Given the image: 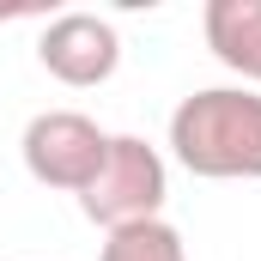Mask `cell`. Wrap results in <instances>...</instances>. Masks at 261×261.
Masks as SVG:
<instances>
[{"instance_id":"cell-1","label":"cell","mask_w":261,"mask_h":261,"mask_svg":"<svg viewBox=\"0 0 261 261\" xmlns=\"http://www.w3.org/2000/svg\"><path fill=\"white\" fill-rule=\"evenodd\" d=\"M170 158L200 182H261V91L200 85L170 110Z\"/></svg>"},{"instance_id":"cell-2","label":"cell","mask_w":261,"mask_h":261,"mask_svg":"<svg viewBox=\"0 0 261 261\" xmlns=\"http://www.w3.org/2000/svg\"><path fill=\"white\" fill-rule=\"evenodd\" d=\"M164 195H170L164 152L140 134H110V158H103L97 182L79 195V213L103 231H128L146 219H164Z\"/></svg>"},{"instance_id":"cell-3","label":"cell","mask_w":261,"mask_h":261,"mask_svg":"<svg viewBox=\"0 0 261 261\" xmlns=\"http://www.w3.org/2000/svg\"><path fill=\"white\" fill-rule=\"evenodd\" d=\"M24 170L43 182V189H61V195H85L110 158V134L97 128L85 110H43L24 122Z\"/></svg>"},{"instance_id":"cell-4","label":"cell","mask_w":261,"mask_h":261,"mask_svg":"<svg viewBox=\"0 0 261 261\" xmlns=\"http://www.w3.org/2000/svg\"><path fill=\"white\" fill-rule=\"evenodd\" d=\"M37 61H43V73H55L61 85L85 91V85H103L122 67V37L97 12H55L43 24V37H37Z\"/></svg>"},{"instance_id":"cell-5","label":"cell","mask_w":261,"mask_h":261,"mask_svg":"<svg viewBox=\"0 0 261 261\" xmlns=\"http://www.w3.org/2000/svg\"><path fill=\"white\" fill-rule=\"evenodd\" d=\"M200 31H206V49L249 91H261V0H206Z\"/></svg>"},{"instance_id":"cell-6","label":"cell","mask_w":261,"mask_h":261,"mask_svg":"<svg viewBox=\"0 0 261 261\" xmlns=\"http://www.w3.org/2000/svg\"><path fill=\"white\" fill-rule=\"evenodd\" d=\"M97 261H189V243L170 219H146V225H128V231H110Z\"/></svg>"}]
</instances>
